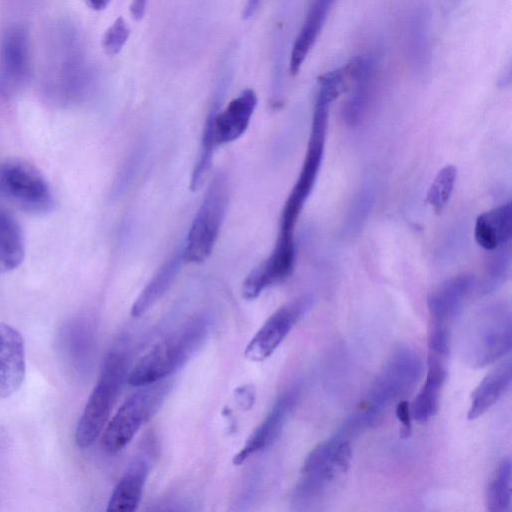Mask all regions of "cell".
I'll use <instances>...</instances> for the list:
<instances>
[{"mask_svg":"<svg viewBox=\"0 0 512 512\" xmlns=\"http://www.w3.org/2000/svg\"><path fill=\"white\" fill-rule=\"evenodd\" d=\"M488 261L485 278L481 285V292L489 294L497 290L505 281L510 265V249L508 244L494 251Z\"/></svg>","mask_w":512,"mask_h":512,"instance_id":"31","label":"cell"},{"mask_svg":"<svg viewBox=\"0 0 512 512\" xmlns=\"http://www.w3.org/2000/svg\"><path fill=\"white\" fill-rule=\"evenodd\" d=\"M158 383L140 387L128 397L106 424L102 446L109 453H117L134 438L143 423L159 405L164 389Z\"/></svg>","mask_w":512,"mask_h":512,"instance_id":"9","label":"cell"},{"mask_svg":"<svg viewBox=\"0 0 512 512\" xmlns=\"http://www.w3.org/2000/svg\"><path fill=\"white\" fill-rule=\"evenodd\" d=\"M51 48L45 79L48 99L59 107H72L84 102L91 94L93 75L73 26L62 23L53 37Z\"/></svg>","mask_w":512,"mask_h":512,"instance_id":"1","label":"cell"},{"mask_svg":"<svg viewBox=\"0 0 512 512\" xmlns=\"http://www.w3.org/2000/svg\"><path fill=\"white\" fill-rule=\"evenodd\" d=\"M311 303L312 298L303 295L278 308L249 341L244 351L245 357L254 362L270 357Z\"/></svg>","mask_w":512,"mask_h":512,"instance_id":"11","label":"cell"},{"mask_svg":"<svg viewBox=\"0 0 512 512\" xmlns=\"http://www.w3.org/2000/svg\"><path fill=\"white\" fill-rule=\"evenodd\" d=\"M32 74L31 37L23 24H13L0 41V94L10 98L29 83Z\"/></svg>","mask_w":512,"mask_h":512,"instance_id":"10","label":"cell"},{"mask_svg":"<svg viewBox=\"0 0 512 512\" xmlns=\"http://www.w3.org/2000/svg\"><path fill=\"white\" fill-rule=\"evenodd\" d=\"M511 345V310L506 305H496L483 311L470 325L463 354L472 367L482 368L504 357Z\"/></svg>","mask_w":512,"mask_h":512,"instance_id":"7","label":"cell"},{"mask_svg":"<svg viewBox=\"0 0 512 512\" xmlns=\"http://www.w3.org/2000/svg\"><path fill=\"white\" fill-rule=\"evenodd\" d=\"M426 14L420 8L413 13L411 23L407 25V45L412 53L414 65L423 68L428 57Z\"/></svg>","mask_w":512,"mask_h":512,"instance_id":"28","label":"cell"},{"mask_svg":"<svg viewBox=\"0 0 512 512\" xmlns=\"http://www.w3.org/2000/svg\"><path fill=\"white\" fill-rule=\"evenodd\" d=\"M471 274H460L447 279L427 297L431 324L450 328L451 323L461 314L474 287Z\"/></svg>","mask_w":512,"mask_h":512,"instance_id":"14","label":"cell"},{"mask_svg":"<svg viewBox=\"0 0 512 512\" xmlns=\"http://www.w3.org/2000/svg\"><path fill=\"white\" fill-rule=\"evenodd\" d=\"M331 103L317 94L305 158L298 178L284 203L278 235L294 237L298 217L314 187L322 163Z\"/></svg>","mask_w":512,"mask_h":512,"instance_id":"4","label":"cell"},{"mask_svg":"<svg viewBox=\"0 0 512 512\" xmlns=\"http://www.w3.org/2000/svg\"><path fill=\"white\" fill-rule=\"evenodd\" d=\"M445 362V358L428 354L426 381L411 407V416L420 423L428 421L438 411L440 391L446 378Z\"/></svg>","mask_w":512,"mask_h":512,"instance_id":"22","label":"cell"},{"mask_svg":"<svg viewBox=\"0 0 512 512\" xmlns=\"http://www.w3.org/2000/svg\"><path fill=\"white\" fill-rule=\"evenodd\" d=\"M261 0H247L243 9V18L248 19L254 15Z\"/></svg>","mask_w":512,"mask_h":512,"instance_id":"36","label":"cell"},{"mask_svg":"<svg viewBox=\"0 0 512 512\" xmlns=\"http://www.w3.org/2000/svg\"><path fill=\"white\" fill-rule=\"evenodd\" d=\"M24 258L22 227L10 213L0 210V274L17 269Z\"/></svg>","mask_w":512,"mask_h":512,"instance_id":"25","label":"cell"},{"mask_svg":"<svg viewBox=\"0 0 512 512\" xmlns=\"http://www.w3.org/2000/svg\"><path fill=\"white\" fill-rule=\"evenodd\" d=\"M148 0H132L130 13L135 20H141L145 14Z\"/></svg>","mask_w":512,"mask_h":512,"instance_id":"35","label":"cell"},{"mask_svg":"<svg viewBox=\"0 0 512 512\" xmlns=\"http://www.w3.org/2000/svg\"><path fill=\"white\" fill-rule=\"evenodd\" d=\"M456 177L457 169L453 165H447L437 173L427 192V202L435 212H441L448 203Z\"/></svg>","mask_w":512,"mask_h":512,"instance_id":"30","label":"cell"},{"mask_svg":"<svg viewBox=\"0 0 512 512\" xmlns=\"http://www.w3.org/2000/svg\"><path fill=\"white\" fill-rule=\"evenodd\" d=\"M127 374L125 354L119 350L109 352L77 424L75 442L78 447L88 448L103 432Z\"/></svg>","mask_w":512,"mask_h":512,"instance_id":"5","label":"cell"},{"mask_svg":"<svg viewBox=\"0 0 512 512\" xmlns=\"http://www.w3.org/2000/svg\"><path fill=\"white\" fill-rule=\"evenodd\" d=\"M110 1L111 0H86L88 6L95 11L104 10L109 5Z\"/></svg>","mask_w":512,"mask_h":512,"instance_id":"37","label":"cell"},{"mask_svg":"<svg viewBox=\"0 0 512 512\" xmlns=\"http://www.w3.org/2000/svg\"><path fill=\"white\" fill-rule=\"evenodd\" d=\"M375 61L372 58L365 69L353 81V89L343 106V118L347 125L355 127L362 121L373 89Z\"/></svg>","mask_w":512,"mask_h":512,"instance_id":"26","label":"cell"},{"mask_svg":"<svg viewBox=\"0 0 512 512\" xmlns=\"http://www.w3.org/2000/svg\"><path fill=\"white\" fill-rule=\"evenodd\" d=\"M375 199L374 187L367 183L356 193L350 205L345 223L349 235L356 234L366 222Z\"/></svg>","mask_w":512,"mask_h":512,"instance_id":"29","label":"cell"},{"mask_svg":"<svg viewBox=\"0 0 512 512\" xmlns=\"http://www.w3.org/2000/svg\"><path fill=\"white\" fill-rule=\"evenodd\" d=\"M226 88L227 78H221L217 84L203 126L199 152L191 174L190 189L192 191H196L202 186L212 165L216 147L213 120L216 113L220 110Z\"/></svg>","mask_w":512,"mask_h":512,"instance_id":"19","label":"cell"},{"mask_svg":"<svg viewBox=\"0 0 512 512\" xmlns=\"http://www.w3.org/2000/svg\"><path fill=\"white\" fill-rule=\"evenodd\" d=\"M299 397V389L294 387L283 393L254 430L242 449L233 457V464L240 465L251 455L271 446L281 434Z\"/></svg>","mask_w":512,"mask_h":512,"instance_id":"15","label":"cell"},{"mask_svg":"<svg viewBox=\"0 0 512 512\" xmlns=\"http://www.w3.org/2000/svg\"><path fill=\"white\" fill-rule=\"evenodd\" d=\"M25 377V350L21 334L0 323V398L14 394Z\"/></svg>","mask_w":512,"mask_h":512,"instance_id":"16","label":"cell"},{"mask_svg":"<svg viewBox=\"0 0 512 512\" xmlns=\"http://www.w3.org/2000/svg\"><path fill=\"white\" fill-rule=\"evenodd\" d=\"M148 472V463L144 459H135L114 487L107 511H135L141 501Z\"/></svg>","mask_w":512,"mask_h":512,"instance_id":"20","label":"cell"},{"mask_svg":"<svg viewBox=\"0 0 512 512\" xmlns=\"http://www.w3.org/2000/svg\"><path fill=\"white\" fill-rule=\"evenodd\" d=\"M396 416L402 424V437H408L411 433V408L406 400H400L396 405Z\"/></svg>","mask_w":512,"mask_h":512,"instance_id":"34","label":"cell"},{"mask_svg":"<svg viewBox=\"0 0 512 512\" xmlns=\"http://www.w3.org/2000/svg\"><path fill=\"white\" fill-rule=\"evenodd\" d=\"M333 1L334 0H314L310 6L305 21L292 47L289 63L292 75L298 73L313 47Z\"/></svg>","mask_w":512,"mask_h":512,"instance_id":"24","label":"cell"},{"mask_svg":"<svg viewBox=\"0 0 512 512\" xmlns=\"http://www.w3.org/2000/svg\"><path fill=\"white\" fill-rule=\"evenodd\" d=\"M511 80V66L508 65L505 72L502 73V76L499 78L500 85L506 86L510 83Z\"/></svg>","mask_w":512,"mask_h":512,"instance_id":"38","label":"cell"},{"mask_svg":"<svg viewBox=\"0 0 512 512\" xmlns=\"http://www.w3.org/2000/svg\"><path fill=\"white\" fill-rule=\"evenodd\" d=\"M422 371V359L414 349L399 346L393 350L358 408L369 426L379 423L392 404L414 389Z\"/></svg>","mask_w":512,"mask_h":512,"instance_id":"3","label":"cell"},{"mask_svg":"<svg viewBox=\"0 0 512 512\" xmlns=\"http://www.w3.org/2000/svg\"><path fill=\"white\" fill-rule=\"evenodd\" d=\"M511 235V202L486 211L476 218L474 237L477 244L487 251H494L507 245Z\"/></svg>","mask_w":512,"mask_h":512,"instance_id":"18","label":"cell"},{"mask_svg":"<svg viewBox=\"0 0 512 512\" xmlns=\"http://www.w3.org/2000/svg\"><path fill=\"white\" fill-rule=\"evenodd\" d=\"M511 379L512 365L510 360L487 374L471 395L468 419H476L489 410L508 390Z\"/></svg>","mask_w":512,"mask_h":512,"instance_id":"23","label":"cell"},{"mask_svg":"<svg viewBox=\"0 0 512 512\" xmlns=\"http://www.w3.org/2000/svg\"><path fill=\"white\" fill-rule=\"evenodd\" d=\"M209 319L198 316L167 336L145 353L127 374L133 387L161 382L180 368L202 345L209 331Z\"/></svg>","mask_w":512,"mask_h":512,"instance_id":"2","label":"cell"},{"mask_svg":"<svg viewBox=\"0 0 512 512\" xmlns=\"http://www.w3.org/2000/svg\"><path fill=\"white\" fill-rule=\"evenodd\" d=\"M0 196L33 215L47 214L55 203L52 190L42 173L20 159H9L0 164Z\"/></svg>","mask_w":512,"mask_h":512,"instance_id":"8","label":"cell"},{"mask_svg":"<svg viewBox=\"0 0 512 512\" xmlns=\"http://www.w3.org/2000/svg\"><path fill=\"white\" fill-rule=\"evenodd\" d=\"M130 29L122 17H118L105 31L102 48L108 55L118 54L126 44Z\"/></svg>","mask_w":512,"mask_h":512,"instance_id":"32","label":"cell"},{"mask_svg":"<svg viewBox=\"0 0 512 512\" xmlns=\"http://www.w3.org/2000/svg\"><path fill=\"white\" fill-rule=\"evenodd\" d=\"M428 349V354L447 359L450 351V328L431 324L428 333Z\"/></svg>","mask_w":512,"mask_h":512,"instance_id":"33","label":"cell"},{"mask_svg":"<svg viewBox=\"0 0 512 512\" xmlns=\"http://www.w3.org/2000/svg\"><path fill=\"white\" fill-rule=\"evenodd\" d=\"M257 95L253 89H245L229 104L220 109L213 120L216 146L233 142L247 130L257 106Z\"/></svg>","mask_w":512,"mask_h":512,"instance_id":"17","label":"cell"},{"mask_svg":"<svg viewBox=\"0 0 512 512\" xmlns=\"http://www.w3.org/2000/svg\"><path fill=\"white\" fill-rule=\"evenodd\" d=\"M296 262L295 239L277 237L270 255L256 266L242 284V295L257 298L265 289L285 281Z\"/></svg>","mask_w":512,"mask_h":512,"instance_id":"12","label":"cell"},{"mask_svg":"<svg viewBox=\"0 0 512 512\" xmlns=\"http://www.w3.org/2000/svg\"><path fill=\"white\" fill-rule=\"evenodd\" d=\"M351 457V442L343 440L330 461L314 470L301 472L292 494L294 503L307 505L325 497L347 471Z\"/></svg>","mask_w":512,"mask_h":512,"instance_id":"13","label":"cell"},{"mask_svg":"<svg viewBox=\"0 0 512 512\" xmlns=\"http://www.w3.org/2000/svg\"><path fill=\"white\" fill-rule=\"evenodd\" d=\"M184 262L183 247L176 250L156 271L131 307V315L139 317L167 292Z\"/></svg>","mask_w":512,"mask_h":512,"instance_id":"21","label":"cell"},{"mask_svg":"<svg viewBox=\"0 0 512 512\" xmlns=\"http://www.w3.org/2000/svg\"><path fill=\"white\" fill-rule=\"evenodd\" d=\"M230 184L226 173L218 172L210 181L192 221L183 246L184 262L202 263L212 253L225 220Z\"/></svg>","mask_w":512,"mask_h":512,"instance_id":"6","label":"cell"},{"mask_svg":"<svg viewBox=\"0 0 512 512\" xmlns=\"http://www.w3.org/2000/svg\"><path fill=\"white\" fill-rule=\"evenodd\" d=\"M487 509L492 512H505L511 506V461L504 458L498 465L486 494Z\"/></svg>","mask_w":512,"mask_h":512,"instance_id":"27","label":"cell"}]
</instances>
